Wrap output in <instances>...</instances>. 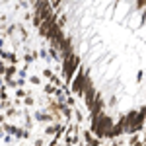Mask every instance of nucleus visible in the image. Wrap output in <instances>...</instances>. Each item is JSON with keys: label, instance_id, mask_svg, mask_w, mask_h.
Masks as SVG:
<instances>
[{"label": "nucleus", "instance_id": "nucleus-1", "mask_svg": "<svg viewBox=\"0 0 146 146\" xmlns=\"http://www.w3.org/2000/svg\"><path fill=\"white\" fill-rule=\"evenodd\" d=\"M66 86L101 136L146 125V0H35Z\"/></svg>", "mask_w": 146, "mask_h": 146}]
</instances>
